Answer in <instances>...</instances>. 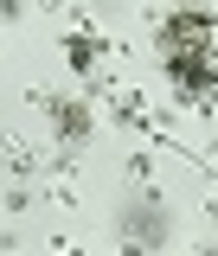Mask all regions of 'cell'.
Wrapping results in <instances>:
<instances>
[{"label": "cell", "mask_w": 218, "mask_h": 256, "mask_svg": "<svg viewBox=\"0 0 218 256\" xmlns=\"http://www.w3.org/2000/svg\"><path fill=\"white\" fill-rule=\"evenodd\" d=\"M116 237L128 244V256H154V250H167L173 218H167V205H160L154 192H135L122 212H116Z\"/></svg>", "instance_id": "cell-1"}, {"label": "cell", "mask_w": 218, "mask_h": 256, "mask_svg": "<svg viewBox=\"0 0 218 256\" xmlns=\"http://www.w3.org/2000/svg\"><path fill=\"white\" fill-rule=\"evenodd\" d=\"M212 32H218V13H205V6H180V13H167L160 20V58L167 52H212Z\"/></svg>", "instance_id": "cell-2"}, {"label": "cell", "mask_w": 218, "mask_h": 256, "mask_svg": "<svg viewBox=\"0 0 218 256\" xmlns=\"http://www.w3.org/2000/svg\"><path fill=\"white\" fill-rule=\"evenodd\" d=\"M39 102H45V122H52V134H58L64 148H84V141H90V109H84V102H77V96H39Z\"/></svg>", "instance_id": "cell-3"}, {"label": "cell", "mask_w": 218, "mask_h": 256, "mask_svg": "<svg viewBox=\"0 0 218 256\" xmlns=\"http://www.w3.org/2000/svg\"><path fill=\"white\" fill-rule=\"evenodd\" d=\"M64 58H71V70H84V77H90L96 58H103V38H90V32H71V38H64Z\"/></svg>", "instance_id": "cell-4"}, {"label": "cell", "mask_w": 218, "mask_h": 256, "mask_svg": "<svg viewBox=\"0 0 218 256\" xmlns=\"http://www.w3.org/2000/svg\"><path fill=\"white\" fill-rule=\"evenodd\" d=\"M20 13H26V0H0V26H13Z\"/></svg>", "instance_id": "cell-5"}, {"label": "cell", "mask_w": 218, "mask_h": 256, "mask_svg": "<svg viewBox=\"0 0 218 256\" xmlns=\"http://www.w3.org/2000/svg\"><path fill=\"white\" fill-rule=\"evenodd\" d=\"M39 6H52V13H58V6H64V0H39Z\"/></svg>", "instance_id": "cell-6"}]
</instances>
